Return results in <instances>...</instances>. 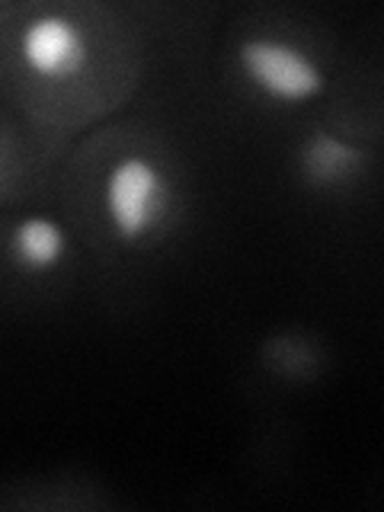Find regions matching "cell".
<instances>
[{
  "instance_id": "cell-1",
  "label": "cell",
  "mask_w": 384,
  "mask_h": 512,
  "mask_svg": "<svg viewBox=\"0 0 384 512\" xmlns=\"http://www.w3.org/2000/svg\"><path fill=\"white\" fill-rule=\"evenodd\" d=\"M173 212L167 170L144 154H125L103 180V215L112 237L125 247H141L164 228Z\"/></svg>"
},
{
  "instance_id": "cell-2",
  "label": "cell",
  "mask_w": 384,
  "mask_h": 512,
  "mask_svg": "<svg viewBox=\"0 0 384 512\" xmlns=\"http://www.w3.org/2000/svg\"><path fill=\"white\" fill-rule=\"evenodd\" d=\"M237 68L263 100L276 106H304L327 90L324 64L304 45L269 32L237 45Z\"/></svg>"
},
{
  "instance_id": "cell-3",
  "label": "cell",
  "mask_w": 384,
  "mask_h": 512,
  "mask_svg": "<svg viewBox=\"0 0 384 512\" xmlns=\"http://www.w3.org/2000/svg\"><path fill=\"white\" fill-rule=\"evenodd\" d=\"M20 58L42 80H68L87 68L90 45L74 20L61 13H45L23 29Z\"/></svg>"
},
{
  "instance_id": "cell-4",
  "label": "cell",
  "mask_w": 384,
  "mask_h": 512,
  "mask_svg": "<svg viewBox=\"0 0 384 512\" xmlns=\"http://www.w3.org/2000/svg\"><path fill=\"white\" fill-rule=\"evenodd\" d=\"M295 167L301 183L314 192H343L356 186L372 167V154L356 141L333 135L327 128H317L298 144Z\"/></svg>"
},
{
  "instance_id": "cell-5",
  "label": "cell",
  "mask_w": 384,
  "mask_h": 512,
  "mask_svg": "<svg viewBox=\"0 0 384 512\" xmlns=\"http://www.w3.org/2000/svg\"><path fill=\"white\" fill-rule=\"evenodd\" d=\"M68 250V231L52 215H26L7 240L10 263L26 276H48V272L61 269L68 260Z\"/></svg>"
}]
</instances>
